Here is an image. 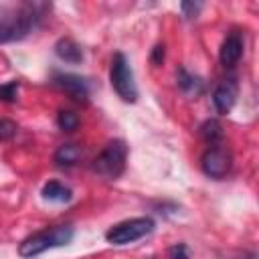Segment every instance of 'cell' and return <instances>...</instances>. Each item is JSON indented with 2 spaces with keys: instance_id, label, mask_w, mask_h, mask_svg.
I'll return each mask as SVG.
<instances>
[{
  "instance_id": "1",
  "label": "cell",
  "mask_w": 259,
  "mask_h": 259,
  "mask_svg": "<svg viewBox=\"0 0 259 259\" xmlns=\"http://www.w3.org/2000/svg\"><path fill=\"white\" fill-rule=\"evenodd\" d=\"M47 12V4H20L18 8H2L0 10V42L22 40L30 32H34Z\"/></svg>"
},
{
  "instance_id": "2",
  "label": "cell",
  "mask_w": 259,
  "mask_h": 259,
  "mask_svg": "<svg viewBox=\"0 0 259 259\" xmlns=\"http://www.w3.org/2000/svg\"><path fill=\"white\" fill-rule=\"evenodd\" d=\"M75 231L71 225H55L51 229L38 231L30 237H26L20 245H18V255L20 257H36L40 253H45L47 249H55V247H65L73 241Z\"/></svg>"
},
{
  "instance_id": "3",
  "label": "cell",
  "mask_w": 259,
  "mask_h": 259,
  "mask_svg": "<svg viewBox=\"0 0 259 259\" xmlns=\"http://www.w3.org/2000/svg\"><path fill=\"white\" fill-rule=\"evenodd\" d=\"M127 162V146L123 140H111L99 152V156L91 162V170L103 178L115 180L123 174Z\"/></svg>"
},
{
  "instance_id": "4",
  "label": "cell",
  "mask_w": 259,
  "mask_h": 259,
  "mask_svg": "<svg viewBox=\"0 0 259 259\" xmlns=\"http://www.w3.org/2000/svg\"><path fill=\"white\" fill-rule=\"evenodd\" d=\"M109 81L113 91L127 103H134L138 99V87L134 81V71L130 67V61L123 53H115L109 67Z\"/></svg>"
},
{
  "instance_id": "5",
  "label": "cell",
  "mask_w": 259,
  "mask_h": 259,
  "mask_svg": "<svg viewBox=\"0 0 259 259\" xmlns=\"http://www.w3.org/2000/svg\"><path fill=\"white\" fill-rule=\"evenodd\" d=\"M154 227H156L154 219L136 217V219H127V221H121V223L109 227L105 233V239L111 245H127V243H134V241L150 235L154 231Z\"/></svg>"
},
{
  "instance_id": "6",
  "label": "cell",
  "mask_w": 259,
  "mask_h": 259,
  "mask_svg": "<svg viewBox=\"0 0 259 259\" xmlns=\"http://www.w3.org/2000/svg\"><path fill=\"white\" fill-rule=\"evenodd\" d=\"M233 166V156L229 152V148L221 142V144H212L204 150L202 158H200V168L208 178L221 180L231 172Z\"/></svg>"
},
{
  "instance_id": "7",
  "label": "cell",
  "mask_w": 259,
  "mask_h": 259,
  "mask_svg": "<svg viewBox=\"0 0 259 259\" xmlns=\"http://www.w3.org/2000/svg\"><path fill=\"white\" fill-rule=\"evenodd\" d=\"M53 85L59 87L61 91H65L71 99L75 101H87L89 99V83L73 73H55L53 77Z\"/></svg>"
},
{
  "instance_id": "8",
  "label": "cell",
  "mask_w": 259,
  "mask_h": 259,
  "mask_svg": "<svg viewBox=\"0 0 259 259\" xmlns=\"http://www.w3.org/2000/svg\"><path fill=\"white\" fill-rule=\"evenodd\" d=\"M237 81L235 79H225L223 83H219L212 91V103H214V109L221 113V115H227L235 101H237Z\"/></svg>"
},
{
  "instance_id": "9",
  "label": "cell",
  "mask_w": 259,
  "mask_h": 259,
  "mask_svg": "<svg viewBox=\"0 0 259 259\" xmlns=\"http://www.w3.org/2000/svg\"><path fill=\"white\" fill-rule=\"evenodd\" d=\"M243 57V36L239 32H229L219 49V61L223 67H235Z\"/></svg>"
},
{
  "instance_id": "10",
  "label": "cell",
  "mask_w": 259,
  "mask_h": 259,
  "mask_svg": "<svg viewBox=\"0 0 259 259\" xmlns=\"http://www.w3.org/2000/svg\"><path fill=\"white\" fill-rule=\"evenodd\" d=\"M176 83H178L180 91L184 95H188V97H198L202 93V89H204L202 79L196 77V75H192V73H188L184 67H178V71H176Z\"/></svg>"
},
{
  "instance_id": "11",
  "label": "cell",
  "mask_w": 259,
  "mask_h": 259,
  "mask_svg": "<svg viewBox=\"0 0 259 259\" xmlns=\"http://www.w3.org/2000/svg\"><path fill=\"white\" fill-rule=\"evenodd\" d=\"M81 158H83V150L77 144H63L53 154V162L59 168H71V166L79 164Z\"/></svg>"
},
{
  "instance_id": "12",
  "label": "cell",
  "mask_w": 259,
  "mask_h": 259,
  "mask_svg": "<svg viewBox=\"0 0 259 259\" xmlns=\"http://www.w3.org/2000/svg\"><path fill=\"white\" fill-rule=\"evenodd\" d=\"M55 55H57L61 61L73 63V65H77V63L83 61V51H81V47H79L73 38H69V36L57 40V45H55Z\"/></svg>"
},
{
  "instance_id": "13",
  "label": "cell",
  "mask_w": 259,
  "mask_h": 259,
  "mask_svg": "<svg viewBox=\"0 0 259 259\" xmlns=\"http://www.w3.org/2000/svg\"><path fill=\"white\" fill-rule=\"evenodd\" d=\"M40 194H42V198L49 200V202H69V200L73 198L71 188L65 186V184L59 182V180H49V182L42 186Z\"/></svg>"
},
{
  "instance_id": "14",
  "label": "cell",
  "mask_w": 259,
  "mask_h": 259,
  "mask_svg": "<svg viewBox=\"0 0 259 259\" xmlns=\"http://www.w3.org/2000/svg\"><path fill=\"white\" fill-rule=\"evenodd\" d=\"M200 136L202 140L212 146V144H221L223 142V125L219 123V119H206L200 125Z\"/></svg>"
},
{
  "instance_id": "15",
  "label": "cell",
  "mask_w": 259,
  "mask_h": 259,
  "mask_svg": "<svg viewBox=\"0 0 259 259\" xmlns=\"http://www.w3.org/2000/svg\"><path fill=\"white\" fill-rule=\"evenodd\" d=\"M57 125H59V130L71 134V132H75L79 127V115L75 111H71V109H61L57 113Z\"/></svg>"
},
{
  "instance_id": "16",
  "label": "cell",
  "mask_w": 259,
  "mask_h": 259,
  "mask_svg": "<svg viewBox=\"0 0 259 259\" xmlns=\"http://www.w3.org/2000/svg\"><path fill=\"white\" fill-rule=\"evenodd\" d=\"M18 81H8L0 85V101L4 103H14L18 99Z\"/></svg>"
},
{
  "instance_id": "17",
  "label": "cell",
  "mask_w": 259,
  "mask_h": 259,
  "mask_svg": "<svg viewBox=\"0 0 259 259\" xmlns=\"http://www.w3.org/2000/svg\"><path fill=\"white\" fill-rule=\"evenodd\" d=\"M16 132H18L16 121L6 119V117H0V142H8V140H12V138L16 136Z\"/></svg>"
},
{
  "instance_id": "18",
  "label": "cell",
  "mask_w": 259,
  "mask_h": 259,
  "mask_svg": "<svg viewBox=\"0 0 259 259\" xmlns=\"http://www.w3.org/2000/svg\"><path fill=\"white\" fill-rule=\"evenodd\" d=\"M168 259H190L188 255V249L184 243H176L168 249Z\"/></svg>"
},
{
  "instance_id": "19",
  "label": "cell",
  "mask_w": 259,
  "mask_h": 259,
  "mask_svg": "<svg viewBox=\"0 0 259 259\" xmlns=\"http://www.w3.org/2000/svg\"><path fill=\"white\" fill-rule=\"evenodd\" d=\"M164 57H166V49H164V45H156V47L152 49V55H150V61H152V65H156V67H160V65L164 63Z\"/></svg>"
},
{
  "instance_id": "20",
  "label": "cell",
  "mask_w": 259,
  "mask_h": 259,
  "mask_svg": "<svg viewBox=\"0 0 259 259\" xmlns=\"http://www.w3.org/2000/svg\"><path fill=\"white\" fill-rule=\"evenodd\" d=\"M180 10L184 12V16L186 18H196V14H198V10H200V4L196 2H182L180 4Z\"/></svg>"
}]
</instances>
